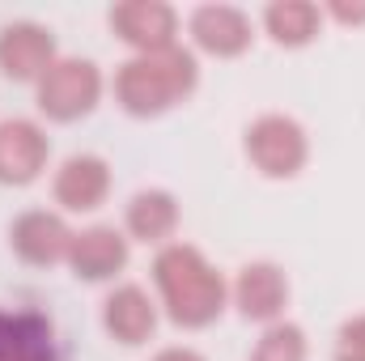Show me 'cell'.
I'll return each instance as SVG.
<instances>
[{
	"instance_id": "1",
	"label": "cell",
	"mask_w": 365,
	"mask_h": 361,
	"mask_svg": "<svg viewBox=\"0 0 365 361\" xmlns=\"http://www.w3.org/2000/svg\"><path fill=\"white\" fill-rule=\"evenodd\" d=\"M153 298L182 332L212 327L230 306V280L195 243H170L153 255Z\"/></svg>"
},
{
	"instance_id": "2",
	"label": "cell",
	"mask_w": 365,
	"mask_h": 361,
	"mask_svg": "<svg viewBox=\"0 0 365 361\" xmlns=\"http://www.w3.org/2000/svg\"><path fill=\"white\" fill-rule=\"evenodd\" d=\"M110 98L132 119H162L166 111L182 106L200 86V60L191 47H170L153 56H128L115 77L106 81Z\"/></svg>"
},
{
	"instance_id": "3",
	"label": "cell",
	"mask_w": 365,
	"mask_h": 361,
	"mask_svg": "<svg viewBox=\"0 0 365 361\" xmlns=\"http://www.w3.org/2000/svg\"><path fill=\"white\" fill-rule=\"evenodd\" d=\"M242 158L259 179L289 183L310 166V132L284 111H264L242 128Z\"/></svg>"
},
{
	"instance_id": "4",
	"label": "cell",
	"mask_w": 365,
	"mask_h": 361,
	"mask_svg": "<svg viewBox=\"0 0 365 361\" xmlns=\"http://www.w3.org/2000/svg\"><path fill=\"white\" fill-rule=\"evenodd\" d=\"M106 93V73L86 60V56H60L43 81L34 86V102H38V115L51 119V123H77L98 111Z\"/></svg>"
},
{
	"instance_id": "5",
	"label": "cell",
	"mask_w": 365,
	"mask_h": 361,
	"mask_svg": "<svg viewBox=\"0 0 365 361\" xmlns=\"http://www.w3.org/2000/svg\"><path fill=\"white\" fill-rule=\"evenodd\" d=\"M110 34L132 51V56H153L179 47V9L166 0H119L106 9Z\"/></svg>"
},
{
	"instance_id": "6",
	"label": "cell",
	"mask_w": 365,
	"mask_h": 361,
	"mask_svg": "<svg viewBox=\"0 0 365 361\" xmlns=\"http://www.w3.org/2000/svg\"><path fill=\"white\" fill-rule=\"evenodd\" d=\"M56 60H60V43L51 26L34 17H17L0 26V77L17 86H38Z\"/></svg>"
},
{
	"instance_id": "7",
	"label": "cell",
	"mask_w": 365,
	"mask_h": 361,
	"mask_svg": "<svg viewBox=\"0 0 365 361\" xmlns=\"http://www.w3.org/2000/svg\"><path fill=\"white\" fill-rule=\"evenodd\" d=\"M73 234L77 230L60 208H26L9 225V247L30 268H56V264H68Z\"/></svg>"
},
{
	"instance_id": "8",
	"label": "cell",
	"mask_w": 365,
	"mask_h": 361,
	"mask_svg": "<svg viewBox=\"0 0 365 361\" xmlns=\"http://www.w3.org/2000/svg\"><path fill=\"white\" fill-rule=\"evenodd\" d=\"M289 298H293L289 276L272 260H251V264H242V268L234 272V280H230V306L247 323H259V327L284 319Z\"/></svg>"
},
{
	"instance_id": "9",
	"label": "cell",
	"mask_w": 365,
	"mask_h": 361,
	"mask_svg": "<svg viewBox=\"0 0 365 361\" xmlns=\"http://www.w3.org/2000/svg\"><path fill=\"white\" fill-rule=\"evenodd\" d=\"M187 34H191V47L204 51V56H217V60H234L242 51H251L255 43V21L247 9L238 4H225V0H208V4H195L187 13Z\"/></svg>"
},
{
	"instance_id": "10",
	"label": "cell",
	"mask_w": 365,
	"mask_h": 361,
	"mask_svg": "<svg viewBox=\"0 0 365 361\" xmlns=\"http://www.w3.org/2000/svg\"><path fill=\"white\" fill-rule=\"evenodd\" d=\"M158 319H162L158 298L136 280H123L102 298V332L119 349H145L158 336Z\"/></svg>"
},
{
	"instance_id": "11",
	"label": "cell",
	"mask_w": 365,
	"mask_h": 361,
	"mask_svg": "<svg viewBox=\"0 0 365 361\" xmlns=\"http://www.w3.org/2000/svg\"><path fill=\"white\" fill-rule=\"evenodd\" d=\"M51 166V136L38 119H0V187H30Z\"/></svg>"
},
{
	"instance_id": "12",
	"label": "cell",
	"mask_w": 365,
	"mask_h": 361,
	"mask_svg": "<svg viewBox=\"0 0 365 361\" xmlns=\"http://www.w3.org/2000/svg\"><path fill=\"white\" fill-rule=\"evenodd\" d=\"M110 162L102 153H68L56 175H51V200L56 208L68 217V213H98L106 200H110Z\"/></svg>"
},
{
	"instance_id": "13",
	"label": "cell",
	"mask_w": 365,
	"mask_h": 361,
	"mask_svg": "<svg viewBox=\"0 0 365 361\" xmlns=\"http://www.w3.org/2000/svg\"><path fill=\"white\" fill-rule=\"evenodd\" d=\"M132 260V243L123 234V225H81L73 234V247H68V264L64 268L73 272L77 280H90V285H106L115 280L119 272L128 268Z\"/></svg>"
},
{
	"instance_id": "14",
	"label": "cell",
	"mask_w": 365,
	"mask_h": 361,
	"mask_svg": "<svg viewBox=\"0 0 365 361\" xmlns=\"http://www.w3.org/2000/svg\"><path fill=\"white\" fill-rule=\"evenodd\" d=\"M0 361H64L56 323L30 306H0Z\"/></svg>"
},
{
	"instance_id": "15",
	"label": "cell",
	"mask_w": 365,
	"mask_h": 361,
	"mask_svg": "<svg viewBox=\"0 0 365 361\" xmlns=\"http://www.w3.org/2000/svg\"><path fill=\"white\" fill-rule=\"evenodd\" d=\"M182 225V208L179 195L166 191V187H140L128 204H123V234L128 243H140V247H170L175 234Z\"/></svg>"
},
{
	"instance_id": "16",
	"label": "cell",
	"mask_w": 365,
	"mask_h": 361,
	"mask_svg": "<svg viewBox=\"0 0 365 361\" xmlns=\"http://www.w3.org/2000/svg\"><path fill=\"white\" fill-rule=\"evenodd\" d=\"M259 26L276 47L297 51V47H310L323 34L327 17H323V4H314V0H272L259 13Z\"/></svg>"
},
{
	"instance_id": "17",
	"label": "cell",
	"mask_w": 365,
	"mask_h": 361,
	"mask_svg": "<svg viewBox=\"0 0 365 361\" xmlns=\"http://www.w3.org/2000/svg\"><path fill=\"white\" fill-rule=\"evenodd\" d=\"M247 361H310V340L293 319H280V323H268L259 332Z\"/></svg>"
},
{
	"instance_id": "18",
	"label": "cell",
	"mask_w": 365,
	"mask_h": 361,
	"mask_svg": "<svg viewBox=\"0 0 365 361\" xmlns=\"http://www.w3.org/2000/svg\"><path fill=\"white\" fill-rule=\"evenodd\" d=\"M331 361H365V315H353L340 323L336 345H331Z\"/></svg>"
},
{
	"instance_id": "19",
	"label": "cell",
	"mask_w": 365,
	"mask_h": 361,
	"mask_svg": "<svg viewBox=\"0 0 365 361\" xmlns=\"http://www.w3.org/2000/svg\"><path fill=\"white\" fill-rule=\"evenodd\" d=\"M323 17H331V21H340V26H365V4L331 0V4H323Z\"/></svg>"
},
{
	"instance_id": "20",
	"label": "cell",
	"mask_w": 365,
	"mask_h": 361,
	"mask_svg": "<svg viewBox=\"0 0 365 361\" xmlns=\"http://www.w3.org/2000/svg\"><path fill=\"white\" fill-rule=\"evenodd\" d=\"M149 361H208L200 349H191V345H166V349H158Z\"/></svg>"
}]
</instances>
